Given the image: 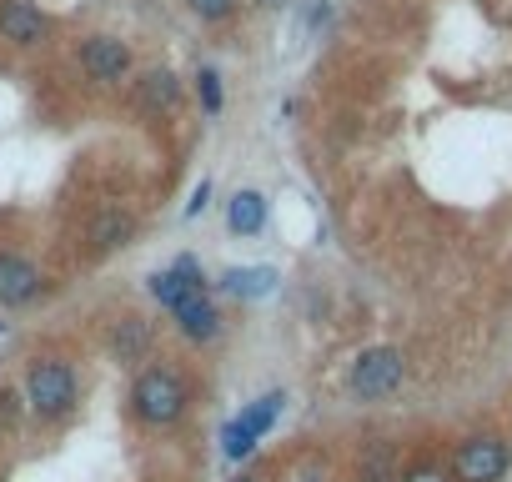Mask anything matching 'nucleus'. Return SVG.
I'll use <instances>...</instances> for the list:
<instances>
[{
    "label": "nucleus",
    "instance_id": "obj_2",
    "mask_svg": "<svg viewBox=\"0 0 512 482\" xmlns=\"http://www.w3.org/2000/svg\"><path fill=\"white\" fill-rule=\"evenodd\" d=\"M26 412L41 417V422H66L76 407H81V382H76V367L66 357H36L26 367Z\"/></svg>",
    "mask_w": 512,
    "mask_h": 482
},
{
    "label": "nucleus",
    "instance_id": "obj_19",
    "mask_svg": "<svg viewBox=\"0 0 512 482\" xmlns=\"http://www.w3.org/2000/svg\"><path fill=\"white\" fill-rule=\"evenodd\" d=\"M186 6H191V16H201V21H226L241 0H186Z\"/></svg>",
    "mask_w": 512,
    "mask_h": 482
},
{
    "label": "nucleus",
    "instance_id": "obj_8",
    "mask_svg": "<svg viewBox=\"0 0 512 482\" xmlns=\"http://www.w3.org/2000/svg\"><path fill=\"white\" fill-rule=\"evenodd\" d=\"M146 292L166 307V312H176L191 292H206V277H201V267H196V257H181L176 267H166V272H156L151 282H146Z\"/></svg>",
    "mask_w": 512,
    "mask_h": 482
},
{
    "label": "nucleus",
    "instance_id": "obj_22",
    "mask_svg": "<svg viewBox=\"0 0 512 482\" xmlns=\"http://www.w3.org/2000/svg\"><path fill=\"white\" fill-rule=\"evenodd\" d=\"M292 482H327V472H322V467H307V472H297Z\"/></svg>",
    "mask_w": 512,
    "mask_h": 482
},
{
    "label": "nucleus",
    "instance_id": "obj_9",
    "mask_svg": "<svg viewBox=\"0 0 512 482\" xmlns=\"http://www.w3.org/2000/svg\"><path fill=\"white\" fill-rule=\"evenodd\" d=\"M51 21L31 6V0H0V36L11 46H41Z\"/></svg>",
    "mask_w": 512,
    "mask_h": 482
},
{
    "label": "nucleus",
    "instance_id": "obj_1",
    "mask_svg": "<svg viewBox=\"0 0 512 482\" xmlns=\"http://www.w3.org/2000/svg\"><path fill=\"white\" fill-rule=\"evenodd\" d=\"M191 407V387L171 362H151L131 382V417L141 427H176Z\"/></svg>",
    "mask_w": 512,
    "mask_h": 482
},
{
    "label": "nucleus",
    "instance_id": "obj_5",
    "mask_svg": "<svg viewBox=\"0 0 512 482\" xmlns=\"http://www.w3.org/2000/svg\"><path fill=\"white\" fill-rule=\"evenodd\" d=\"M46 277L31 257L21 252H0V307H31L41 297Z\"/></svg>",
    "mask_w": 512,
    "mask_h": 482
},
{
    "label": "nucleus",
    "instance_id": "obj_7",
    "mask_svg": "<svg viewBox=\"0 0 512 482\" xmlns=\"http://www.w3.org/2000/svg\"><path fill=\"white\" fill-rule=\"evenodd\" d=\"M176 101H181V81L166 66H151L131 81V106L141 116H166V111H176Z\"/></svg>",
    "mask_w": 512,
    "mask_h": 482
},
{
    "label": "nucleus",
    "instance_id": "obj_26",
    "mask_svg": "<svg viewBox=\"0 0 512 482\" xmlns=\"http://www.w3.org/2000/svg\"><path fill=\"white\" fill-rule=\"evenodd\" d=\"M0 332H6V322H0Z\"/></svg>",
    "mask_w": 512,
    "mask_h": 482
},
{
    "label": "nucleus",
    "instance_id": "obj_23",
    "mask_svg": "<svg viewBox=\"0 0 512 482\" xmlns=\"http://www.w3.org/2000/svg\"><path fill=\"white\" fill-rule=\"evenodd\" d=\"M407 482H442V477H437V472H412Z\"/></svg>",
    "mask_w": 512,
    "mask_h": 482
},
{
    "label": "nucleus",
    "instance_id": "obj_25",
    "mask_svg": "<svg viewBox=\"0 0 512 482\" xmlns=\"http://www.w3.org/2000/svg\"><path fill=\"white\" fill-rule=\"evenodd\" d=\"M262 6H282V0H262Z\"/></svg>",
    "mask_w": 512,
    "mask_h": 482
},
{
    "label": "nucleus",
    "instance_id": "obj_18",
    "mask_svg": "<svg viewBox=\"0 0 512 482\" xmlns=\"http://www.w3.org/2000/svg\"><path fill=\"white\" fill-rule=\"evenodd\" d=\"M221 442H226V457H231V462H241V457H246V452L256 447V437H251V432H246L241 422H226V432H221Z\"/></svg>",
    "mask_w": 512,
    "mask_h": 482
},
{
    "label": "nucleus",
    "instance_id": "obj_24",
    "mask_svg": "<svg viewBox=\"0 0 512 482\" xmlns=\"http://www.w3.org/2000/svg\"><path fill=\"white\" fill-rule=\"evenodd\" d=\"M236 482H262V477H256V472H241V477H236Z\"/></svg>",
    "mask_w": 512,
    "mask_h": 482
},
{
    "label": "nucleus",
    "instance_id": "obj_17",
    "mask_svg": "<svg viewBox=\"0 0 512 482\" xmlns=\"http://www.w3.org/2000/svg\"><path fill=\"white\" fill-rule=\"evenodd\" d=\"M196 91H201V106H206V116H216V111H221V76H216L211 66H201V76H196Z\"/></svg>",
    "mask_w": 512,
    "mask_h": 482
},
{
    "label": "nucleus",
    "instance_id": "obj_12",
    "mask_svg": "<svg viewBox=\"0 0 512 482\" xmlns=\"http://www.w3.org/2000/svg\"><path fill=\"white\" fill-rule=\"evenodd\" d=\"M111 352H116V362H141L146 352H151V327L141 322V317H116V327H111Z\"/></svg>",
    "mask_w": 512,
    "mask_h": 482
},
{
    "label": "nucleus",
    "instance_id": "obj_20",
    "mask_svg": "<svg viewBox=\"0 0 512 482\" xmlns=\"http://www.w3.org/2000/svg\"><path fill=\"white\" fill-rule=\"evenodd\" d=\"M21 402H26V397H16L11 387H0V427H6V432H16V422H21Z\"/></svg>",
    "mask_w": 512,
    "mask_h": 482
},
{
    "label": "nucleus",
    "instance_id": "obj_16",
    "mask_svg": "<svg viewBox=\"0 0 512 482\" xmlns=\"http://www.w3.org/2000/svg\"><path fill=\"white\" fill-rule=\"evenodd\" d=\"M357 477L362 482H392V447L387 442H372L367 457H362V467H357Z\"/></svg>",
    "mask_w": 512,
    "mask_h": 482
},
{
    "label": "nucleus",
    "instance_id": "obj_15",
    "mask_svg": "<svg viewBox=\"0 0 512 482\" xmlns=\"http://www.w3.org/2000/svg\"><path fill=\"white\" fill-rule=\"evenodd\" d=\"M282 407H287V392H267V397H256V402H251V407H246L236 422H241L251 437H267V432H272V422L282 417Z\"/></svg>",
    "mask_w": 512,
    "mask_h": 482
},
{
    "label": "nucleus",
    "instance_id": "obj_10",
    "mask_svg": "<svg viewBox=\"0 0 512 482\" xmlns=\"http://www.w3.org/2000/svg\"><path fill=\"white\" fill-rule=\"evenodd\" d=\"M171 317H176V332H181L186 342H196V347L221 337V312H216V302H211L206 292H191Z\"/></svg>",
    "mask_w": 512,
    "mask_h": 482
},
{
    "label": "nucleus",
    "instance_id": "obj_3",
    "mask_svg": "<svg viewBox=\"0 0 512 482\" xmlns=\"http://www.w3.org/2000/svg\"><path fill=\"white\" fill-rule=\"evenodd\" d=\"M402 382H407V357L397 347H367V352H357V362L347 372V387L357 402H387Z\"/></svg>",
    "mask_w": 512,
    "mask_h": 482
},
{
    "label": "nucleus",
    "instance_id": "obj_14",
    "mask_svg": "<svg viewBox=\"0 0 512 482\" xmlns=\"http://www.w3.org/2000/svg\"><path fill=\"white\" fill-rule=\"evenodd\" d=\"M221 287L231 292V297H267L272 287H277V272L272 267H231L226 277H221Z\"/></svg>",
    "mask_w": 512,
    "mask_h": 482
},
{
    "label": "nucleus",
    "instance_id": "obj_11",
    "mask_svg": "<svg viewBox=\"0 0 512 482\" xmlns=\"http://www.w3.org/2000/svg\"><path fill=\"white\" fill-rule=\"evenodd\" d=\"M131 236H136V216H131V211H121V206L96 211V216H91V231H86V241H91V257H106V252L131 247Z\"/></svg>",
    "mask_w": 512,
    "mask_h": 482
},
{
    "label": "nucleus",
    "instance_id": "obj_21",
    "mask_svg": "<svg viewBox=\"0 0 512 482\" xmlns=\"http://www.w3.org/2000/svg\"><path fill=\"white\" fill-rule=\"evenodd\" d=\"M206 196H211V186H206V181H201V186H196V196H191V206H186V211H191V216H196V211H201V206H206Z\"/></svg>",
    "mask_w": 512,
    "mask_h": 482
},
{
    "label": "nucleus",
    "instance_id": "obj_6",
    "mask_svg": "<svg viewBox=\"0 0 512 482\" xmlns=\"http://www.w3.org/2000/svg\"><path fill=\"white\" fill-rule=\"evenodd\" d=\"M81 71L91 81H101V86H116V81L131 76V46L116 41V36H91L81 46Z\"/></svg>",
    "mask_w": 512,
    "mask_h": 482
},
{
    "label": "nucleus",
    "instance_id": "obj_13",
    "mask_svg": "<svg viewBox=\"0 0 512 482\" xmlns=\"http://www.w3.org/2000/svg\"><path fill=\"white\" fill-rule=\"evenodd\" d=\"M226 226L236 236H256V231L267 226V196L262 191H236L231 206H226Z\"/></svg>",
    "mask_w": 512,
    "mask_h": 482
},
{
    "label": "nucleus",
    "instance_id": "obj_4",
    "mask_svg": "<svg viewBox=\"0 0 512 482\" xmlns=\"http://www.w3.org/2000/svg\"><path fill=\"white\" fill-rule=\"evenodd\" d=\"M512 467V442L497 437V432H477L457 447L452 457V477L457 482H502Z\"/></svg>",
    "mask_w": 512,
    "mask_h": 482
}]
</instances>
